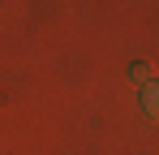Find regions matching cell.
<instances>
[{
  "instance_id": "obj_2",
  "label": "cell",
  "mask_w": 159,
  "mask_h": 155,
  "mask_svg": "<svg viewBox=\"0 0 159 155\" xmlns=\"http://www.w3.org/2000/svg\"><path fill=\"white\" fill-rule=\"evenodd\" d=\"M133 82H138V86H146V82H151V69H142V65H138V69H133Z\"/></svg>"
},
{
  "instance_id": "obj_1",
  "label": "cell",
  "mask_w": 159,
  "mask_h": 155,
  "mask_svg": "<svg viewBox=\"0 0 159 155\" xmlns=\"http://www.w3.org/2000/svg\"><path fill=\"white\" fill-rule=\"evenodd\" d=\"M142 108H146L151 121H159V82H146L142 86Z\"/></svg>"
}]
</instances>
